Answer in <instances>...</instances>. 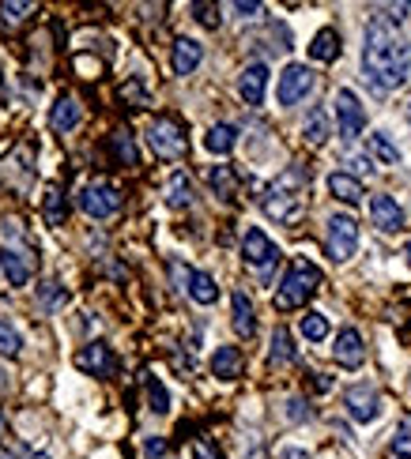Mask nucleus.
Wrapping results in <instances>:
<instances>
[{"instance_id":"40","label":"nucleus","mask_w":411,"mask_h":459,"mask_svg":"<svg viewBox=\"0 0 411 459\" xmlns=\"http://www.w3.org/2000/svg\"><path fill=\"white\" fill-rule=\"evenodd\" d=\"M235 12L242 15V20H257V15H261V4H257V0H238Z\"/></svg>"},{"instance_id":"35","label":"nucleus","mask_w":411,"mask_h":459,"mask_svg":"<svg viewBox=\"0 0 411 459\" xmlns=\"http://www.w3.org/2000/svg\"><path fill=\"white\" fill-rule=\"evenodd\" d=\"M148 403H151L155 414H167L170 411V392L163 388V380H158V377H148Z\"/></svg>"},{"instance_id":"18","label":"nucleus","mask_w":411,"mask_h":459,"mask_svg":"<svg viewBox=\"0 0 411 459\" xmlns=\"http://www.w3.org/2000/svg\"><path fill=\"white\" fill-rule=\"evenodd\" d=\"M329 192L339 200V204H363V181L359 177H351V174H344V170H336L332 177H329Z\"/></svg>"},{"instance_id":"19","label":"nucleus","mask_w":411,"mask_h":459,"mask_svg":"<svg viewBox=\"0 0 411 459\" xmlns=\"http://www.w3.org/2000/svg\"><path fill=\"white\" fill-rule=\"evenodd\" d=\"M211 373L219 380H238L242 377V351L238 346H219V351L211 354Z\"/></svg>"},{"instance_id":"14","label":"nucleus","mask_w":411,"mask_h":459,"mask_svg":"<svg viewBox=\"0 0 411 459\" xmlns=\"http://www.w3.org/2000/svg\"><path fill=\"white\" fill-rule=\"evenodd\" d=\"M80 117H83V109H80L76 95H61L57 102H53V109H49V128L57 136H64V132H73V128L80 124Z\"/></svg>"},{"instance_id":"28","label":"nucleus","mask_w":411,"mask_h":459,"mask_svg":"<svg viewBox=\"0 0 411 459\" xmlns=\"http://www.w3.org/2000/svg\"><path fill=\"white\" fill-rule=\"evenodd\" d=\"M42 215H46V223H49V226H64V218H68V200H64L61 189H49V192H46Z\"/></svg>"},{"instance_id":"16","label":"nucleus","mask_w":411,"mask_h":459,"mask_svg":"<svg viewBox=\"0 0 411 459\" xmlns=\"http://www.w3.org/2000/svg\"><path fill=\"white\" fill-rule=\"evenodd\" d=\"M264 87H268V68L257 61V64H249L242 72V80H238V95L245 106H261L264 102Z\"/></svg>"},{"instance_id":"34","label":"nucleus","mask_w":411,"mask_h":459,"mask_svg":"<svg viewBox=\"0 0 411 459\" xmlns=\"http://www.w3.org/2000/svg\"><path fill=\"white\" fill-rule=\"evenodd\" d=\"M389 448H392V455H397V459H411V421H400V426L392 429Z\"/></svg>"},{"instance_id":"25","label":"nucleus","mask_w":411,"mask_h":459,"mask_svg":"<svg viewBox=\"0 0 411 459\" xmlns=\"http://www.w3.org/2000/svg\"><path fill=\"white\" fill-rule=\"evenodd\" d=\"M110 147H114V158L121 162V166H140V151H136V140L129 128H121V132L110 136Z\"/></svg>"},{"instance_id":"5","label":"nucleus","mask_w":411,"mask_h":459,"mask_svg":"<svg viewBox=\"0 0 411 459\" xmlns=\"http://www.w3.org/2000/svg\"><path fill=\"white\" fill-rule=\"evenodd\" d=\"M291 174L287 177H279L272 189H268V196L261 200V208L268 218H276V223H295V218L302 215V196L291 192Z\"/></svg>"},{"instance_id":"36","label":"nucleus","mask_w":411,"mask_h":459,"mask_svg":"<svg viewBox=\"0 0 411 459\" xmlns=\"http://www.w3.org/2000/svg\"><path fill=\"white\" fill-rule=\"evenodd\" d=\"M193 459H223V452L216 448V440L196 437V440H193Z\"/></svg>"},{"instance_id":"3","label":"nucleus","mask_w":411,"mask_h":459,"mask_svg":"<svg viewBox=\"0 0 411 459\" xmlns=\"http://www.w3.org/2000/svg\"><path fill=\"white\" fill-rule=\"evenodd\" d=\"M148 143L158 158H182L189 151V140H185V128L177 124L174 117H155L148 124Z\"/></svg>"},{"instance_id":"15","label":"nucleus","mask_w":411,"mask_h":459,"mask_svg":"<svg viewBox=\"0 0 411 459\" xmlns=\"http://www.w3.org/2000/svg\"><path fill=\"white\" fill-rule=\"evenodd\" d=\"M201 61H204V46L196 38H177L174 42V57H170L174 76H193V72L201 68Z\"/></svg>"},{"instance_id":"11","label":"nucleus","mask_w":411,"mask_h":459,"mask_svg":"<svg viewBox=\"0 0 411 459\" xmlns=\"http://www.w3.org/2000/svg\"><path fill=\"white\" fill-rule=\"evenodd\" d=\"M76 370H83L87 377H114L117 358L106 343H87L83 351L76 354Z\"/></svg>"},{"instance_id":"17","label":"nucleus","mask_w":411,"mask_h":459,"mask_svg":"<svg viewBox=\"0 0 411 459\" xmlns=\"http://www.w3.org/2000/svg\"><path fill=\"white\" fill-rule=\"evenodd\" d=\"M230 309H235V332L242 339H253L257 336V313H253V302H249V293L245 290H235Z\"/></svg>"},{"instance_id":"8","label":"nucleus","mask_w":411,"mask_h":459,"mask_svg":"<svg viewBox=\"0 0 411 459\" xmlns=\"http://www.w3.org/2000/svg\"><path fill=\"white\" fill-rule=\"evenodd\" d=\"M242 256H245V264L249 268H257L261 275H268L276 264H279V249L268 242V234L264 230H245V237H242Z\"/></svg>"},{"instance_id":"42","label":"nucleus","mask_w":411,"mask_h":459,"mask_svg":"<svg viewBox=\"0 0 411 459\" xmlns=\"http://www.w3.org/2000/svg\"><path fill=\"white\" fill-rule=\"evenodd\" d=\"M279 459H313V455H310L306 448H283V452H279Z\"/></svg>"},{"instance_id":"31","label":"nucleus","mask_w":411,"mask_h":459,"mask_svg":"<svg viewBox=\"0 0 411 459\" xmlns=\"http://www.w3.org/2000/svg\"><path fill=\"white\" fill-rule=\"evenodd\" d=\"M298 327H302V336H306L310 343H321V339L329 336V317L325 313H306Z\"/></svg>"},{"instance_id":"41","label":"nucleus","mask_w":411,"mask_h":459,"mask_svg":"<svg viewBox=\"0 0 411 459\" xmlns=\"http://www.w3.org/2000/svg\"><path fill=\"white\" fill-rule=\"evenodd\" d=\"M287 418H291V421H306V418H310V407H306L302 399H291V403H287Z\"/></svg>"},{"instance_id":"12","label":"nucleus","mask_w":411,"mask_h":459,"mask_svg":"<svg viewBox=\"0 0 411 459\" xmlns=\"http://www.w3.org/2000/svg\"><path fill=\"white\" fill-rule=\"evenodd\" d=\"M370 218H373V226L385 230V234L404 230V208L392 196H385V192H378L370 200Z\"/></svg>"},{"instance_id":"46","label":"nucleus","mask_w":411,"mask_h":459,"mask_svg":"<svg viewBox=\"0 0 411 459\" xmlns=\"http://www.w3.org/2000/svg\"><path fill=\"white\" fill-rule=\"evenodd\" d=\"M407 80H411V53H407Z\"/></svg>"},{"instance_id":"24","label":"nucleus","mask_w":411,"mask_h":459,"mask_svg":"<svg viewBox=\"0 0 411 459\" xmlns=\"http://www.w3.org/2000/svg\"><path fill=\"white\" fill-rule=\"evenodd\" d=\"M189 298H193L196 305H216V298H219L216 279H211L208 271H193V279H189Z\"/></svg>"},{"instance_id":"23","label":"nucleus","mask_w":411,"mask_h":459,"mask_svg":"<svg viewBox=\"0 0 411 459\" xmlns=\"http://www.w3.org/2000/svg\"><path fill=\"white\" fill-rule=\"evenodd\" d=\"M34 12L39 8H34L30 0H4V4H0V30H15L20 23H27Z\"/></svg>"},{"instance_id":"4","label":"nucleus","mask_w":411,"mask_h":459,"mask_svg":"<svg viewBox=\"0 0 411 459\" xmlns=\"http://www.w3.org/2000/svg\"><path fill=\"white\" fill-rule=\"evenodd\" d=\"M325 249L336 264H344L359 249V223L351 215H332L329 218V234H325Z\"/></svg>"},{"instance_id":"9","label":"nucleus","mask_w":411,"mask_h":459,"mask_svg":"<svg viewBox=\"0 0 411 459\" xmlns=\"http://www.w3.org/2000/svg\"><path fill=\"white\" fill-rule=\"evenodd\" d=\"M313 90V72L306 64H287L279 76V87H276V98L279 106H298Z\"/></svg>"},{"instance_id":"21","label":"nucleus","mask_w":411,"mask_h":459,"mask_svg":"<svg viewBox=\"0 0 411 459\" xmlns=\"http://www.w3.org/2000/svg\"><path fill=\"white\" fill-rule=\"evenodd\" d=\"M310 57H313V61H321V64H332V61L339 57V34H336L332 27H325V30H317V34H313V42H310Z\"/></svg>"},{"instance_id":"6","label":"nucleus","mask_w":411,"mask_h":459,"mask_svg":"<svg viewBox=\"0 0 411 459\" xmlns=\"http://www.w3.org/2000/svg\"><path fill=\"white\" fill-rule=\"evenodd\" d=\"M117 208H121V192L110 185V181H91V185H83V192H80V211L83 215L110 218Z\"/></svg>"},{"instance_id":"26","label":"nucleus","mask_w":411,"mask_h":459,"mask_svg":"<svg viewBox=\"0 0 411 459\" xmlns=\"http://www.w3.org/2000/svg\"><path fill=\"white\" fill-rule=\"evenodd\" d=\"M208 185L216 189L219 200H230L238 192V177H235V170H230V166H211L208 170Z\"/></svg>"},{"instance_id":"7","label":"nucleus","mask_w":411,"mask_h":459,"mask_svg":"<svg viewBox=\"0 0 411 459\" xmlns=\"http://www.w3.org/2000/svg\"><path fill=\"white\" fill-rule=\"evenodd\" d=\"M336 124H339V136L347 143L359 140L363 128H366V109L359 98H355V90H347V87L336 95Z\"/></svg>"},{"instance_id":"10","label":"nucleus","mask_w":411,"mask_h":459,"mask_svg":"<svg viewBox=\"0 0 411 459\" xmlns=\"http://www.w3.org/2000/svg\"><path fill=\"white\" fill-rule=\"evenodd\" d=\"M344 407L359 426H370V421H378V414H381V395L373 392V384H355L344 395Z\"/></svg>"},{"instance_id":"29","label":"nucleus","mask_w":411,"mask_h":459,"mask_svg":"<svg viewBox=\"0 0 411 459\" xmlns=\"http://www.w3.org/2000/svg\"><path fill=\"white\" fill-rule=\"evenodd\" d=\"M167 204H170L174 211L193 204V185H189L185 174H174V177H170V185H167Z\"/></svg>"},{"instance_id":"37","label":"nucleus","mask_w":411,"mask_h":459,"mask_svg":"<svg viewBox=\"0 0 411 459\" xmlns=\"http://www.w3.org/2000/svg\"><path fill=\"white\" fill-rule=\"evenodd\" d=\"M39 293H42V302H46V305H57V302H68V290H64V286H61L57 279H49V283H42V290H39Z\"/></svg>"},{"instance_id":"2","label":"nucleus","mask_w":411,"mask_h":459,"mask_svg":"<svg viewBox=\"0 0 411 459\" xmlns=\"http://www.w3.org/2000/svg\"><path fill=\"white\" fill-rule=\"evenodd\" d=\"M321 286V268L310 264V260H295L287 268V275H283V283L276 290V309H283V313H291V309H302Z\"/></svg>"},{"instance_id":"27","label":"nucleus","mask_w":411,"mask_h":459,"mask_svg":"<svg viewBox=\"0 0 411 459\" xmlns=\"http://www.w3.org/2000/svg\"><path fill=\"white\" fill-rule=\"evenodd\" d=\"M268 358H272V365H291L298 358L287 327H276V332H272V351H268Z\"/></svg>"},{"instance_id":"38","label":"nucleus","mask_w":411,"mask_h":459,"mask_svg":"<svg viewBox=\"0 0 411 459\" xmlns=\"http://www.w3.org/2000/svg\"><path fill=\"white\" fill-rule=\"evenodd\" d=\"M193 12H196V20H201L204 27H219V4H193Z\"/></svg>"},{"instance_id":"33","label":"nucleus","mask_w":411,"mask_h":459,"mask_svg":"<svg viewBox=\"0 0 411 459\" xmlns=\"http://www.w3.org/2000/svg\"><path fill=\"white\" fill-rule=\"evenodd\" d=\"M20 346H23V339H20V332H15V324L0 320V358H15Z\"/></svg>"},{"instance_id":"39","label":"nucleus","mask_w":411,"mask_h":459,"mask_svg":"<svg viewBox=\"0 0 411 459\" xmlns=\"http://www.w3.org/2000/svg\"><path fill=\"white\" fill-rule=\"evenodd\" d=\"M144 455H148V459H163V455H167V440H163V437H148V440H144Z\"/></svg>"},{"instance_id":"20","label":"nucleus","mask_w":411,"mask_h":459,"mask_svg":"<svg viewBox=\"0 0 411 459\" xmlns=\"http://www.w3.org/2000/svg\"><path fill=\"white\" fill-rule=\"evenodd\" d=\"M0 271H4V279L12 286H27L30 283V264L12 249H0Z\"/></svg>"},{"instance_id":"48","label":"nucleus","mask_w":411,"mask_h":459,"mask_svg":"<svg viewBox=\"0 0 411 459\" xmlns=\"http://www.w3.org/2000/svg\"><path fill=\"white\" fill-rule=\"evenodd\" d=\"M34 459H49V455H34Z\"/></svg>"},{"instance_id":"45","label":"nucleus","mask_w":411,"mask_h":459,"mask_svg":"<svg viewBox=\"0 0 411 459\" xmlns=\"http://www.w3.org/2000/svg\"><path fill=\"white\" fill-rule=\"evenodd\" d=\"M0 102H4V76H0Z\"/></svg>"},{"instance_id":"44","label":"nucleus","mask_w":411,"mask_h":459,"mask_svg":"<svg viewBox=\"0 0 411 459\" xmlns=\"http://www.w3.org/2000/svg\"><path fill=\"white\" fill-rule=\"evenodd\" d=\"M404 256H407V268H411V242H407V249H404Z\"/></svg>"},{"instance_id":"13","label":"nucleus","mask_w":411,"mask_h":459,"mask_svg":"<svg viewBox=\"0 0 411 459\" xmlns=\"http://www.w3.org/2000/svg\"><path fill=\"white\" fill-rule=\"evenodd\" d=\"M332 358L344 365V370H359L366 361V346H363V336L355 332V327H344V332L336 336V346H332Z\"/></svg>"},{"instance_id":"1","label":"nucleus","mask_w":411,"mask_h":459,"mask_svg":"<svg viewBox=\"0 0 411 459\" xmlns=\"http://www.w3.org/2000/svg\"><path fill=\"white\" fill-rule=\"evenodd\" d=\"M407 53L404 38L397 34L392 20H373L366 27V46H363V76L378 90H397L407 83Z\"/></svg>"},{"instance_id":"47","label":"nucleus","mask_w":411,"mask_h":459,"mask_svg":"<svg viewBox=\"0 0 411 459\" xmlns=\"http://www.w3.org/2000/svg\"><path fill=\"white\" fill-rule=\"evenodd\" d=\"M0 429H4V414H0Z\"/></svg>"},{"instance_id":"30","label":"nucleus","mask_w":411,"mask_h":459,"mask_svg":"<svg viewBox=\"0 0 411 459\" xmlns=\"http://www.w3.org/2000/svg\"><path fill=\"white\" fill-rule=\"evenodd\" d=\"M302 132H306V140L313 147H321L329 140V117H325V109H313V114L306 117V124H302Z\"/></svg>"},{"instance_id":"22","label":"nucleus","mask_w":411,"mask_h":459,"mask_svg":"<svg viewBox=\"0 0 411 459\" xmlns=\"http://www.w3.org/2000/svg\"><path fill=\"white\" fill-rule=\"evenodd\" d=\"M235 143H238V128L235 124H211L208 136H204V147L211 155H230L235 151Z\"/></svg>"},{"instance_id":"32","label":"nucleus","mask_w":411,"mask_h":459,"mask_svg":"<svg viewBox=\"0 0 411 459\" xmlns=\"http://www.w3.org/2000/svg\"><path fill=\"white\" fill-rule=\"evenodd\" d=\"M370 151H373V158H381L385 166H397V162H400V151L389 143L385 132H373V136H370Z\"/></svg>"},{"instance_id":"43","label":"nucleus","mask_w":411,"mask_h":459,"mask_svg":"<svg viewBox=\"0 0 411 459\" xmlns=\"http://www.w3.org/2000/svg\"><path fill=\"white\" fill-rule=\"evenodd\" d=\"M0 459H15V452H8V448H0Z\"/></svg>"}]
</instances>
